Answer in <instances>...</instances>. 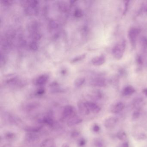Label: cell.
Wrapping results in <instances>:
<instances>
[{
    "mask_svg": "<svg viewBox=\"0 0 147 147\" xmlns=\"http://www.w3.org/2000/svg\"><path fill=\"white\" fill-rule=\"evenodd\" d=\"M125 42H122L121 43L115 45L112 50L113 57L118 60L122 59L125 51Z\"/></svg>",
    "mask_w": 147,
    "mask_h": 147,
    "instance_id": "6da1fadb",
    "label": "cell"
},
{
    "mask_svg": "<svg viewBox=\"0 0 147 147\" xmlns=\"http://www.w3.org/2000/svg\"><path fill=\"white\" fill-rule=\"evenodd\" d=\"M140 33V30L136 27L130 28L128 31V38L131 47L135 48L136 46L137 39Z\"/></svg>",
    "mask_w": 147,
    "mask_h": 147,
    "instance_id": "7a4b0ae2",
    "label": "cell"
},
{
    "mask_svg": "<svg viewBox=\"0 0 147 147\" xmlns=\"http://www.w3.org/2000/svg\"><path fill=\"white\" fill-rule=\"evenodd\" d=\"M49 75L47 74H44L39 76L35 79L34 83L36 86H42L47 83L49 80Z\"/></svg>",
    "mask_w": 147,
    "mask_h": 147,
    "instance_id": "3957f363",
    "label": "cell"
},
{
    "mask_svg": "<svg viewBox=\"0 0 147 147\" xmlns=\"http://www.w3.org/2000/svg\"><path fill=\"white\" fill-rule=\"evenodd\" d=\"M75 116L74 109L71 105H67L64 107L63 112V117L64 119L71 118Z\"/></svg>",
    "mask_w": 147,
    "mask_h": 147,
    "instance_id": "277c9868",
    "label": "cell"
},
{
    "mask_svg": "<svg viewBox=\"0 0 147 147\" xmlns=\"http://www.w3.org/2000/svg\"><path fill=\"white\" fill-rule=\"evenodd\" d=\"M79 112L81 115L86 116L88 115L90 112L88 107L86 105V102L80 101L77 104Z\"/></svg>",
    "mask_w": 147,
    "mask_h": 147,
    "instance_id": "5b68a950",
    "label": "cell"
},
{
    "mask_svg": "<svg viewBox=\"0 0 147 147\" xmlns=\"http://www.w3.org/2000/svg\"><path fill=\"white\" fill-rule=\"evenodd\" d=\"M90 84L91 86H94L104 87L106 86V82L105 80L103 78L97 77L92 79L90 81Z\"/></svg>",
    "mask_w": 147,
    "mask_h": 147,
    "instance_id": "8992f818",
    "label": "cell"
},
{
    "mask_svg": "<svg viewBox=\"0 0 147 147\" xmlns=\"http://www.w3.org/2000/svg\"><path fill=\"white\" fill-rule=\"evenodd\" d=\"M105 62V57L103 55L93 57L91 60L93 65L96 66H101Z\"/></svg>",
    "mask_w": 147,
    "mask_h": 147,
    "instance_id": "52a82bcc",
    "label": "cell"
},
{
    "mask_svg": "<svg viewBox=\"0 0 147 147\" xmlns=\"http://www.w3.org/2000/svg\"><path fill=\"white\" fill-rule=\"evenodd\" d=\"M117 119L115 117H110L105 120L104 125L106 128L110 129L113 128L117 123Z\"/></svg>",
    "mask_w": 147,
    "mask_h": 147,
    "instance_id": "ba28073f",
    "label": "cell"
},
{
    "mask_svg": "<svg viewBox=\"0 0 147 147\" xmlns=\"http://www.w3.org/2000/svg\"><path fill=\"white\" fill-rule=\"evenodd\" d=\"M86 103L89 111L92 112L93 113H97L100 111V107L95 103L91 101H87Z\"/></svg>",
    "mask_w": 147,
    "mask_h": 147,
    "instance_id": "9c48e42d",
    "label": "cell"
},
{
    "mask_svg": "<svg viewBox=\"0 0 147 147\" xmlns=\"http://www.w3.org/2000/svg\"><path fill=\"white\" fill-rule=\"evenodd\" d=\"M82 122V119L81 118L75 115L69 119L67 121V125L69 126H74Z\"/></svg>",
    "mask_w": 147,
    "mask_h": 147,
    "instance_id": "30bf717a",
    "label": "cell"
},
{
    "mask_svg": "<svg viewBox=\"0 0 147 147\" xmlns=\"http://www.w3.org/2000/svg\"><path fill=\"white\" fill-rule=\"evenodd\" d=\"M124 107V105L122 102H118L112 107L111 111L113 113H118L123 110Z\"/></svg>",
    "mask_w": 147,
    "mask_h": 147,
    "instance_id": "8fae6325",
    "label": "cell"
},
{
    "mask_svg": "<svg viewBox=\"0 0 147 147\" xmlns=\"http://www.w3.org/2000/svg\"><path fill=\"white\" fill-rule=\"evenodd\" d=\"M135 88L131 86H127L125 87L123 91V94L124 96H129L135 92Z\"/></svg>",
    "mask_w": 147,
    "mask_h": 147,
    "instance_id": "7c38bea8",
    "label": "cell"
},
{
    "mask_svg": "<svg viewBox=\"0 0 147 147\" xmlns=\"http://www.w3.org/2000/svg\"><path fill=\"white\" fill-rule=\"evenodd\" d=\"M54 144L55 142L53 139L51 138H47L42 142L40 145V147H53Z\"/></svg>",
    "mask_w": 147,
    "mask_h": 147,
    "instance_id": "4fadbf2b",
    "label": "cell"
},
{
    "mask_svg": "<svg viewBox=\"0 0 147 147\" xmlns=\"http://www.w3.org/2000/svg\"><path fill=\"white\" fill-rule=\"evenodd\" d=\"M86 79L84 77H80L77 78L74 82V85L76 87L82 86L85 83Z\"/></svg>",
    "mask_w": 147,
    "mask_h": 147,
    "instance_id": "5bb4252c",
    "label": "cell"
},
{
    "mask_svg": "<svg viewBox=\"0 0 147 147\" xmlns=\"http://www.w3.org/2000/svg\"><path fill=\"white\" fill-rule=\"evenodd\" d=\"M26 140L29 142H34L38 138V136L32 132L27 134L26 136Z\"/></svg>",
    "mask_w": 147,
    "mask_h": 147,
    "instance_id": "9a60e30c",
    "label": "cell"
},
{
    "mask_svg": "<svg viewBox=\"0 0 147 147\" xmlns=\"http://www.w3.org/2000/svg\"><path fill=\"white\" fill-rule=\"evenodd\" d=\"M86 54H83L77 56L76 57H74L73 59H72L70 62H71V63H74L80 61L82 60L85 59V57H86Z\"/></svg>",
    "mask_w": 147,
    "mask_h": 147,
    "instance_id": "2e32d148",
    "label": "cell"
},
{
    "mask_svg": "<svg viewBox=\"0 0 147 147\" xmlns=\"http://www.w3.org/2000/svg\"><path fill=\"white\" fill-rule=\"evenodd\" d=\"M44 123L49 125H52L54 124V120L52 117L50 116L45 117L43 120Z\"/></svg>",
    "mask_w": 147,
    "mask_h": 147,
    "instance_id": "e0dca14e",
    "label": "cell"
},
{
    "mask_svg": "<svg viewBox=\"0 0 147 147\" xmlns=\"http://www.w3.org/2000/svg\"><path fill=\"white\" fill-rule=\"evenodd\" d=\"M141 46H142V48L144 50H147V38L145 37H142L141 38Z\"/></svg>",
    "mask_w": 147,
    "mask_h": 147,
    "instance_id": "ac0fdd59",
    "label": "cell"
},
{
    "mask_svg": "<svg viewBox=\"0 0 147 147\" xmlns=\"http://www.w3.org/2000/svg\"><path fill=\"white\" fill-rule=\"evenodd\" d=\"M30 47L31 49L32 50V51H36L37 50L38 48V45L37 41H35V40L32 41L30 43Z\"/></svg>",
    "mask_w": 147,
    "mask_h": 147,
    "instance_id": "d6986e66",
    "label": "cell"
},
{
    "mask_svg": "<svg viewBox=\"0 0 147 147\" xmlns=\"http://www.w3.org/2000/svg\"><path fill=\"white\" fill-rule=\"evenodd\" d=\"M58 5H59V9L61 11L65 12L67 10L68 6L65 2H61V3H59Z\"/></svg>",
    "mask_w": 147,
    "mask_h": 147,
    "instance_id": "ffe728a7",
    "label": "cell"
},
{
    "mask_svg": "<svg viewBox=\"0 0 147 147\" xmlns=\"http://www.w3.org/2000/svg\"><path fill=\"white\" fill-rule=\"evenodd\" d=\"M118 138L120 140H124L126 138V134L124 131H120L118 132L117 135Z\"/></svg>",
    "mask_w": 147,
    "mask_h": 147,
    "instance_id": "44dd1931",
    "label": "cell"
},
{
    "mask_svg": "<svg viewBox=\"0 0 147 147\" xmlns=\"http://www.w3.org/2000/svg\"><path fill=\"white\" fill-rule=\"evenodd\" d=\"M75 17L76 18H81L83 16V12L82 10L80 9H77L75 11L74 13Z\"/></svg>",
    "mask_w": 147,
    "mask_h": 147,
    "instance_id": "7402d4cb",
    "label": "cell"
},
{
    "mask_svg": "<svg viewBox=\"0 0 147 147\" xmlns=\"http://www.w3.org/2000/svg\"><path fill=\"white\" fill-rule=\"evenodd\" d=\"M140 112L138 110H136L133 112L132 115V119L133 120L138 119L140 117Z\"/></svg>",
    "mask_w": 147,
    "mask_h": 147,
    "instance_id": "603a6c76",
    "label": "cell"
},
{
    "mask_svg": "<svg viewBox=\"0 0 147 147\" xmlns=\"http://www.w3.org/2000/svg\"><path fill=\"white\" fill-rule=\"evenodd\" d=\"M94 145L95 147H103L104 146L103 143L99 139H97L94 141Z\"/></svg>",
    "mask_w": 147,
    "mask_h": 147,
    "instance_id": "cb8c5ba5",
    "label": "cell"
},
{
    "mask_svg": "<svg viewBox=\"0 0 147 147\" xmlns=\"http://www.w3.org/2000/svg\"><path fill=\"white\" fill-rule=\"evenodd\" d=\"M136 61L137 63L139 65H142L143 63V61L142 60V57L140 56H137L136 58Z\"/></svg>",
    "mask_w": 147,
    "mask_h": 147,
    "instance_id": "d4e9b609",
    "label": "cell"
},
{
    "mask_svg": "<svg viewBox=\"0 0 147 147\" xmlns=\"http://www.w3.org/2000/svg\"><path fill=\"white\" fill-rule=\"evenodd\" d=\"M1 2L4 5L9 6L12 4L13 1H1Z\"/></svg>",
    "mask_w": 147,
    "mask_h": 147,
    "instance_id": "484cf974",
    "label": "cell"
},
{
    "mask_svg": "<svg viewBox=\"0 0 147 147\" xmlns=\"http://www.w3.org/2000/svg\"><path fill=\"white\" fill-rule=\"evenodd\" d=\"M45 91V89L43 88H40L37 91V94H38V95H42L44 93Z\"/></svg>",
    "mask_w": 147,
    "mask_h": 147,
    "instance_id": "4316f807",
    "label": "cell"
},
{
    "mask_svg": "<svg viewBox=\"0 0 147 147\" xmlns=\"http://www.w3.org/2000/svg\"><path fill=\"white\" fill-rule=\"evenodd\" d=\"M92 129L94 131L97 132H98V131L100 130V128L99 126V125H98L95 124L93 126Z\"/></svg>",
    "mask_w": 147,
    "mask_h": 147,
    "instance_id": "83f0119b",
    "label": "cell"
},
{
    "mask_svg": "<svg viewBox=\"0 0 147 147\" xmlns=\"http://www.w3.org/2000/svg\"><path fill=\"white\" fill-rule=\"evenodd\" d=\"M50 24L51 27L52 29H55L57 27V24L55 21H51L50 23Z\"/></svg>",
    "mask_w": 147,
    "mask_h": 147,
    "instance_id": "f1b7e54d",
    "label": "cell"
},
{
    "mask_svg": "<svg viewBox=\"0 0 147 147\" xmlns=\"http://www.w3.org/2000/svg\"><path fill=\"white\" fill-rule=\"evenodd\" d=\"M129 1H125V7H124V11L123 12V14H125L126 13V12H127V10H128V4H129Z\"/></svg>",
    "mask_w": 147,
    "mask_h": 147,
    "instance_id": "f546056e",
    "label": "cell"
},
{
    "mask_svg": "<svg viewBox=\"0 0 147 147\" xmlns=\"http://www.w3.org/2000/svg\"><path fill=\"white\" fill-rule=\"evenodd\" d=\"M86 141L85 139H82L79 141V146H83L85 144H86Z\"/></svg>",
    "mask_w": 147,
    "mask_h": 147,
    "instance_id": "4dcf8cb0",
    "label": "cell"
},
{
    "mask_svg": "<svg viewBox=\"0 0 147 147\" xmlns=\"http://www.w3.org/2000/svg\"><path fill=\"white\" fill-rule=\"evenodd\" d=\"M121 147H129V144L127 142H124L122 144Z\"/></svg>",
    "mask_w": 147,
    "mask_h": 147,
    "instance_id": "1f68e13d",
    "label": "cell"
},
{
    "mask_svg": "<svg viewBox=\"0 0 147 147\" xmlns=\"http://www.w3.org/2000/svg\"><path fill=\"white\" fill-rule=\"evenodd\" d=\"M143 93L144 94V95L147 97V88H144L143 90Z\"/></svg>",
    "mask_w": 147,
    "mask_h": 147,
    "instance_id": "d6a6232c",
    "label": "cell"
},
{
    "mask_svg": "<svg viewBox=\"0 0 147 147\" xmlns=\"http://www.w3.org/2000/svg\"><path fill=\"white\" fill-rule=\"evenodd\" d=\"M79 135V132H77L76 131V132H74V133H73V136L76 137V136H78Z\"/></svg>",
    "mask_w": 147,
    "mask_h": 147,
    "instance_id": "836d02e7",
    "label": "cell"
},
{
    "mask_svg": "<svg viewBox=\"0 0 147 147\" xmlns=\"http://www.w3.org/2000/svg\"><path fill=\"white\" fill-rule=\"evenodd\" d=\"M63 147H69V146L67 144H64V145H63Z\"/></svg>",
    "mask_w": 147,
    "mask_h": 147,
    "instance_id": "e575fe53",
    "label": "cell"
},
{
    "mask_svg": "<svg viewBox=\"0 0 147 147\" xmlns=\"http://www.w3.org/2000/svg\"><path fill=\"white\" fill-rule=\"evenodd\" d=\"M146 12H147V7H146Z\"/></svg>",
    "mask_w": 147,
    "mask_h": 147,
    "instance_id": "d590c367",
    "label": "cell"
}]
</instances>
